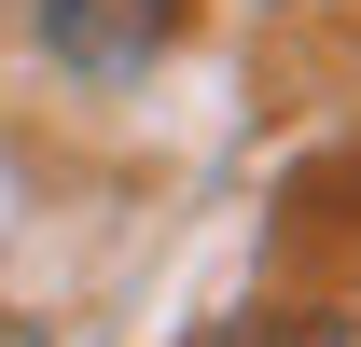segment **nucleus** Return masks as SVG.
<instances>
[{
  "instance_id": "f03ea898",
  "label": "nucleus",
  "mask_w": 361,
  "mask_h": 347,
  "mask_svg": "<svg viewBox=\"0 0 361 347\" xmlns=\"http://www.w3.org/2000/svg\"><path fill=\"white\" fill-rule=\"evenodd\" d=\"M0 347H42V319H14V305H0Z\"/></svg>"
},
{
  "instance_id": "f257e3e1",
  "label": "nucleus",
  "mask_w": 361,
  "mask_h": 347,
  "mask_svg": "<svg viewBox=\"0 0 361 347\" xmlns=\"http://www.w3.org/2000/svg\"><path fill=\"white\" fill-rule=\"evenodd\" d=\"M28 14H42V56L84 84H139L180 42V0H28Z\"/></svg>"
}]
</instances>
